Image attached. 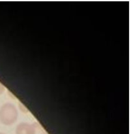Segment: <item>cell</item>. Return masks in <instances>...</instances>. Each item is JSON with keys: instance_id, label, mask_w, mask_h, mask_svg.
<instances>
[{"instance_id": "6da1fadb", "label": "cell", "mask_w": 131, "mask_h": 134, "mask_svg": "<svg viewBox=\"0 0 131 134\" xmlns=\"http://www.w3.org/2000/svg\"><path fill=\"white\" fill-rule=\"evenodd\" d=\"M0 134H1V133H0Z\"/></svg>"}]
</instances>
